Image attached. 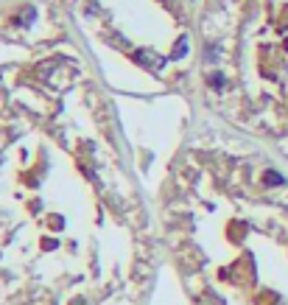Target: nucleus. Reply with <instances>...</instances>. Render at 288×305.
<instances>
[{
    "mask_svg": "<svg viewBox=\"0 0 288 305\" xmlns=\"http://www.w3.org/2000/svg\"><path fill=\"white\" fill-rule=\"evenodd\" d=\"M224 76H221V73H213V76H210V84H213V87H216V90H218V87H221V84H224Z\"/></svg>",
    "mask_w": 288,
    "mask_h": 305,
    "instance_id": "3",
    "label": "nucleus"
},
{
    "mask_svg": "<svg viewBox=\"0 0 288 305\" xmlns=\"http://www.w3.org/2000/svg\"><path fill=\"white\" fill-rule=\"evenodd\" d=\"M154 54H148V51H140L137 54V62H143V65H148V68H154V70H160L162 65H165V59H151Z\"/></svg>",
    "mask_w": 288,
    "mask_h": 305,
    "instance_id": "2",
    "label": "nucleus"
},
{
    "mask_svg": "<svg viewBox=\"0 0 288 305\" xmlns=\"http://www.w3.org/2000/svg\"><path fill=\"white\" fill-rule=\"evenodd\" d=\"M188 48H190V42H188V34H182L177 39V45H174V51H171V59H182L185 54H188Z\"/></svg>",
    "mask_w": 288,
    "mask_h": 305,
    "instance_id": "1",
    "label": "nucleus"
}]
</instances>
